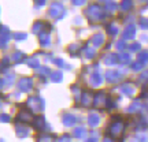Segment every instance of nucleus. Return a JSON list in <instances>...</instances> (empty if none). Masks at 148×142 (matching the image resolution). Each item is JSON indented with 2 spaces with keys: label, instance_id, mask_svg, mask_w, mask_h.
<instances>
[{
  "label": "nucleus",
  "instance_id": "1",
  "mask_svg": "<svg viewBox=\"0 0 148 142\" xmlns=\"http://www.w3.org/2000/svg\"><path fill=\"white\" fill-rule=\"evenodd\" d=\"M122 131H123V124H122L121 120L115 122V123H112L110 126V134L112 137H118V135H121Z\"/></svg>",
  "mask_w": 148,
  "mask_h": 142
},
{
  "label": "nucleus",
  "instance_id": "12",
  "mask_svg": "<svg viewBox=\"0 0 148 142\" xmlns=\"http://www.w3.org/2000/svg\"><path fill=\"white\" fill-rule=\"evenodd\" d=\"M38 142H52V137L51 135H42L41 138H38Z\"/></svg>",
  "mask_w": 148,
  "mask_h": 142
},
{
  "label": "nucleus",
  "instance_id": "18",
  "mask_svg": "<svg viewBox=\"0 0 148 142\" xmlns=\"http://www.w3.org/2000/svg\"><path fill=\"white\" fill-rule=\"evenodd\" d=\"M1 119H3V122H8L10 120V116H7V115L3 113V115H1Z\"/></svg>",
  "mask_w": 148,
  "mask_h": 142
},
{
  "label": "nucleus",
  "instance_id": "5",
  "mask_svg": "<svg viewBox=\"0 0 148 142\" xmlns=\"http://www.w3.org/2000/svg\"><path fill=\"white\" fill-rule=\"evenodd\" d=\"M63 123H64V126H73L74 123H75V116L70 115V113H66L63 116Z\"/></svg>",
  "mask_w": 148,
  "mask_h": 142
},
{
  "label": "nucleus",
  "instance_id": "11",
  "mask_svg": "<svg viewBox=\"0 0 148 142\" xmlns=\"http://www.w3.org/2000/svg\"><path fill=\"white\" fill-rule=\"evenodd\" d=\"M118 60H121L122 63H129V60H130V56H129V55H125V53H122V55H119Z\"/></svg>",
  "mask_w": 148,
  "mask_h": 142
},
{
  "label": "nucleus",
  "instance_id": "7",
  "mask_svg": "<svg viewBox=\"0 0 148 142\" xmlns=\"http://www.w3.org/2000/svg\"><path fill=\"white\" fill-rule=\"evenodd\" d=\"M88 123H89L90 126L99 124V116L96 115V113H90V115L88 116Z\"/></svg>",
  "mask_w": 148,
  "mask_h": 142
},
{
  "label": "nucleus",
  "instance_id": "19",
  "mask_svg": "<svg viewBox=\"0 0 148 142\" xmlns=\"http://www.w3.org/2000/svg\"><path fill=\"white\" fill-rule=\"evenodd\" d=\"M137 49H138V44H134V45L130 47V51H137Z\"/></svg>",
  "mask_w": 148,
  "mask_h": 142
},
{
  "label": "nucleus",
  "instance_id": "2",
  "mask_svg": "<svg viewBox=\"0 0 148 142\" xmlns=\"http://www.w3.org/2000/svg\"><path fill=\"white\" fill-rule=\"evenodd\" d=\"M32 79L30 78H22L19 79V84H18V86H19V89L22 90V92H27V90L32 89Z\"/></svg>",
  "mask_w": 148,
  "mask_h": 142
},
{
  "label": "nucleus",
  "instance_id": "9",
  "mask_svg": "<svg viewBox=\"0 0 148 142\" xmlns=\"http://www.w3.org/2000/svg\"><path fill=\"white\" fill-rule=\"evenodd\" d=\"M103 40H104V37L101 36V34H97V36H95V37H93V42H95L93 45H95V47H100L101 42H103Z\"/></svg>",
  "mask_w": 148,
  "mask_h": 142
},
{
  "label": "nucleus",
  "instance_id": "10",
  "mask_svg": "<svg viewBox=\"0 0 148 142\" xmlns=\"http://www.w3.org/2000/svg\"><path fill=\"white\" fill-rule=\"evenodd\" d=\"M133 37H134V29L133 26H130V29L127 27L125 30V38H133Z\"/></svg>",
  "mask_w": 148,
  "mask_h": 142
},
{
  "label": "nucleus",
  "instance_id": "3",
  "mask_svg": "<svg viewBox=\"0 0 148 142\" xmlns=\"http://www.w3.org/2000/svg\"><path fill=\"white\" fill-rule=\"evenodd\" d=\"M18 120H21V122H30V120H32V113H30V111H22L21 113L18 115Z\"/></svg>",
  "mask_w": 148,
  "mask_h": 142
},
{
  "label": "nucleus",
  "instance_id": "13",
  "mask_svg": "<svg viewBox=\"0 0 148 142\" xmlns=\"http://www.w3.org/2000/svg\"><path fill=\"white\" fill-rule=\"evenodd\" d=\"M138 60H141V62H145V63H148V53L147 52H144V53H141V56L138 55Z\"/></svg>",
  "mask_w": 148,
  "mask_h": 142
},
{
  "label": "nucleus",
  "instance_id": "6",
  "mask_svg": "<svg viewBox=\"0 0 148 142\" xmlns=\"http://www.w3.org/2000/svg\"><path fill=\"white\" fill-rule=\"evenodd\" d=\"M119 79V74L116 73V71H108L107 73V81L108 82H115Z\"/></svg>",
  "mask_w": 148,
  "mask_h": 142
},
{
  "label": "nucleus",
  "instance_id": "21",
  "mask_svg": "<svg viewBox=\"0 0 148 142\" xmlns=\"http://www.w3.org/2000/svg\"><path fill=\"white\" fill-rule=\"evenodd\" d=\"M104 142H112V141H111L110 138H106V139H104Z\"/></svg>",
  "mask_w": 148,
  "mask_h": 142
},
{
  "label": "nucleus",
  "instance_id": "22",
  "mask_svg": "<svg viewBox=\"0 0 148 142\" xmlns=\"http://www.w3.org/2000/svg\"><path fill=\"white\" fill-rule=\"evenodd\" d=\"M86 142H93V139H88V141H86Z\"/></svg>",
  "mask_w": 148,
  "mask_h": 142
},
{
  "label": "nucleus",
  "instance_id": "14",
  "mask_svg": "<svg viewBox=\"0 0 148 142\" xmlns=\"http://www.w3.org/2000/svg\"><path fill=\"white\" fill-rule=\"evenodd\" d=\"M52 75H53V77H51V78H52V81H55V82H59V81L62 79V78H60V77H62V74H60V73H53Z\"/></svg>",
  "mask_w": 148,
  "mask_h": 142
},
{
  "label": "nucleus",
  "instance_id": "8",
  "mask_svg": "<svg viewBox=\"0 0 148 142\" xmlns=\"http://www.w3.org/2000/svg\"><path fill=\"white\" fill-rule=\"evenodd\" d=\"M74 137H75V138H82V137H85V130L82 128V127L75 128V130H74Z\"/></svg>",
  "mask_w": 148,
  "mask_h": 142
},
{
  "label": "nucleus",
  "instance_id": "20",
  "mask_svg": "<svg viewBox=\"0 0 148 142\" xmlns=\"http://www.w3.org/2000/svg\"><path fill=\"white\" fill-rule=\"evenodd\" d=\"M60 142H69V137H67V135H64V138H62Z\"/></svg>",
  "mask_w": 148,
  "mask_h": 142
},
{
  "label": "nucleus",
  "instance_id": "4",
  "mask_svg": "<svg viewBox=\"0 0 148 142\" xmlns=\"http://www.w3.org/2000/svg\"><path fill=\"white\" fill-rule=\"evenodd\" d=\"M33 126L36 127L37 130H42L44 128V126H45V120H44V118H36L34 120H33Z\"/></svg>",
  "mask_w": 148,
  "mask_h": 142
},
{
  "label": "nucleus",
  "instance_id": "17",
  "mask_svg": "<svg viewBox=\"0 0 148 142\" xmlns=\"http://www.w3.org/2000/svg\"><path fill=\"white\" fill-rule=\"evenodd\" d=\"M92 56H93V51H92V49H88V51H86V58H92Z\"/></svg>",
  "mask_w": 148,
  "mask_h": 142
},
{
  "label": "nucleus",
  "instance_id": "16",
  "mask_svg": "<svg viewBox=\"0 0 148 142\" xmlns=\"http://www.w3.org/2000/svg\"><path fill=\"white\" fill-rule=\"evenodd\" d=\"M29 64H32V67H37V66H38V60H37V59H30V60H29Z\"/></svg>",
  "mask_w": 148,
  "mask_h": 142
},
{
  "label": "nucleus",
  "instance_id": "15",
  "mask_svg": "<svg viewBox=\"0 0 148 142\" xmlns=\"http://www.w3.org/2000/svg\"><path fill=\"white\" fill-rule=\"evenodd\" d=\"M92 82H93L95 85H100L101 78L99 77V75H93V79H92Z\"/></svg>",
  "mask_w": 148,
  "mask_h": 142
}]
</instances>
